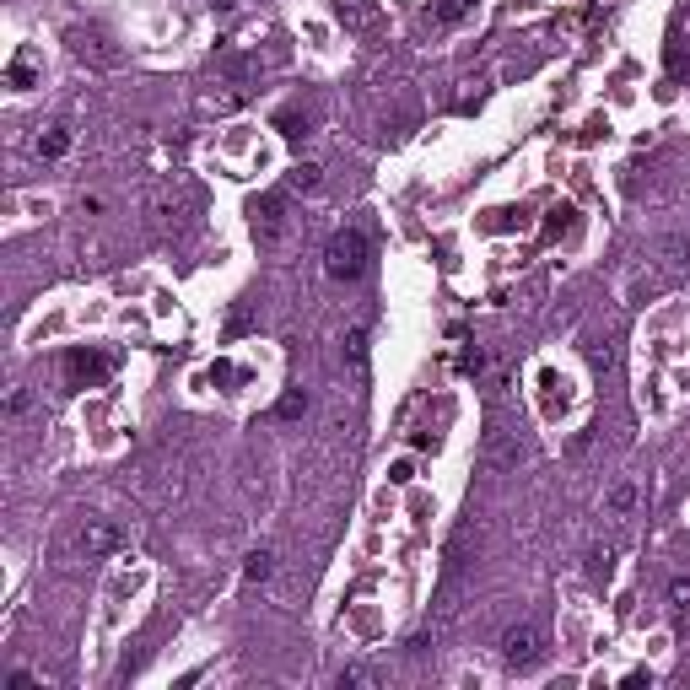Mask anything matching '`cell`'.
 <instances>
[{
    "label": "cell",
    "mask_w": 690,
    "mask_h": 690,
    "mask_svg": "<svg viewBox=\"0 0 690 690\" xmlns=\"http://www.w3.org/2000/svg\"><path fill=\"white\" fill-rule=\"evenodd\" d=\"M280 210H286V194H265L254 206V238L259 243H275L280 238Z\"/></svg>",
    "instance_id": "obj_4"
},
{
    "label": "cell",
    "mask_w": 690,
    "mask_h": 690,
    "mask_svg": "<svg viewBox=\"0 0 690 690\" xmlns=\"http://www.w3.org/2000/svg\"><path fill=\"white\" fill-rule=\"evenodd\" d=\"M303 410H308V394H297V388H291L286 400L275 405V415H303Z\"/></svg>",
    "instance_id": "obj_10"
},
{
    "label": "cell",
    "mask_w": 690,
    "mask_h": 690,
    "mask_svg": "<svg viewBox=\"0 0 690 690\" xmlns=\"http://www.w3.org/2000/svg\"><path fill=\"white\" fill-rule=\"evenodd\" d=\"M335 11H340V22H351V27H367V22H372V6H367V0H340Z\"/></svg>",
    "instance_id": "obj_6"
},
{
    "label": "cell",
    "mask_w": 690,
    "mask_h": 690,
    "mask_svg": "<svg viewBox=\"0 0 690 690\" xmlns=\"http://www.w3.org/2000/svg\"><path fill=\"white\" fill-rule=\"evenodd\" d=\"M362 356H367V329H356L351 335V362H362Z\"/></svg>",
    "instance_id": "obj_16"
},
{
    "label": "cell",
    "mask_w": 690,
    "mask_h": 690,
    "mask_svg": "<svg viewBox=\"0 0 690 690\" xmlns=\"http://www.w3.org/2000/svg\"><path fill=\"white\" fill-rule=\"evenodd\" d=\"M669 599H674V609H690V582H685V577H679V582H674V588H669Z\"/></svg>",
    "instance_id": "obj_14"
},
{
    "label": "cell",
    "mask_w": 690,
    "mask_h": 690,
    "mask_svg": "<svg viewBox=\"0 0 690 690\" xmlns=\"http://www.w3.org/2000/svg\"><path fill=\"white\" fill-rule=\"evenodd\" d=\"M313 183H318V168H297L291 173V189H313Z\"/></svg>",
    "instance_id": "obj_13"
},
{
    "label": "cell",
    "mask_w": 690,
    "mask_h": 690,
    "mask_svg": "<svg viewBox=\"0 0 690 690\" xmlns=\"http://www.w3.org/2000/svg\"><path fill=\"white\" fill-rule=\"evenodd\" d=\"M81 545L86 550H113V545H119V529H108V523H86V529H81Z\"/></svg>",
    "instance_id": "obj_5"
},
{
    "label": "cell",
    "mask_w": 690,
    "mask_h": 690,
    "mask_svg": "<svg viewBox=\"0 0 690 690\" xmlns=\"http://www.w3.org/2000/svg\"><path fill=\"white\" fill-rule=\"evenodd\" d=\"M243 577H248V582H265L270 577V550H254V556L243 561Z\"/></svg>",
    "instance_id": "obj_7"
},
{
    "label": "cell",
    "mask_w": 690,
    "mask_h": 690,
    "mask_svg": "<svg viewBox=\"0 0 690 690\" xmlns=\"http://www.w3.org/2000/svg\"><path fill=\"white\" fill-rule=\"evenodd\" d=\"M464 11H470V0H442V6H437V22H459Z\"/></svg>",
    "instance_id": "obj_11"
},
{
    "label": "cell",
    "mask_w": 690,
    "mask_h": 690,
    "mask_svg": "<svg viewBox=\"0 0 690 690\" xmlns=\"http://www.w3.org/2000/svg\"><path fill=\"white\" fill-rule=\"evenodd\" d=\"M685 254H690V238H669L664 243V259H669V265H685Z\"/></svg>",
    "instance_id": "obj_9"
},
{
    "label": "cell",
    "mask_w": 690,
    "mask_h": 690,
    "mask_svg": "<svg viewBox=\"0 0 690 690\" xmlns=\"http://www.w3.org/2000/svg\"><path fill=\"white\" fill-rule=\"evenodd\" d=\"M539 647H545L539 626H512L507 636H502V658H507L512 669H529V664H539Z\"/></svg>",
    "instance_id": "obj_2"
},
{
    "label": "cell",
    "mask_w": 690,
    "mask_h": 690,
    "mask_svg": "<svg viewBox=\"0 0 690 690\" xmlns=\"http://www.w3.org/2000/svg\"><path fill=\"white\" fill-rule=\"evenodd\" d=\"M324 270L335 280H356L367 270V232L362 227H345V232H335L329 238V248H324Z\"/></svg>",
    "instance_id": "obj_1"
},
{
    "label": "cell",
    "mask_w": 690,
    "mask_h": 690,
    "mask_svg": "<svg viewBox=\"0 0 690 690\" xmlns=\"http://www.w3.org/2000/svg\"><path fill=\"white\" fill-rule=\"evenodd\" d=\"M631 502H636V491H631V485H615V497H609V507H615V512H631Z\"/></svg>",
    "instance_id": "obj_12"
},
{
    "label": "cell",
    "mask_w": 690,
    "mask_h": 690,
    "mask_svg": "<svg viewBox=\"0 0 690 690\" xmlns=\"http://www.w3.org/2000/svg\"><path fill=\"white\" fill-rule=\"evenodd\" d=\"M108 356H92V351H71L65 356V383L71 388H86V383H97V377H108Z\"/></svg>",
    "instance_id": "obj_3"
},
{
    "label": "cell",
    "mask_w": 690,
    "mask_h": 690,
    "mask_svg": "<svg viewBox=\"0 0 690 690\" xmlns=\"http://www.w3.org/2000/svg\"><path fill=\"white\" fill-rule=\"evenodd\" d=\"M65 146H71V130H49L44 141H38V151H44V157H65Z\"/></svg>",
    "instance_id": "obj_8"
},
{
    "label": "cell",
    "mask_w": 690,
    "mask_h": 690,
    "mask_svg": "<svg viewBox=\"0 0 690 690\" xmlns=\"http://www.w3.org/2000/svg\"><path fill=\"white\" fill-rule=\"evenodd\" d=\"M340 685H372V674L367 669H340Z\"/></svg>",
    "instance_id": "obj_15"
}]
</instances>
